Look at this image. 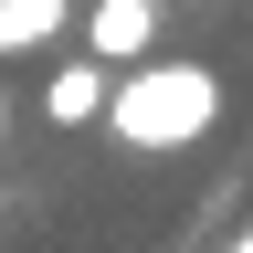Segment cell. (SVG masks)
Here are the masks:
<instances>
[{
    "label": "cell",
    "mask_w": 253,
    "mask_h": 253,
    "mask_svg": "<svg viewBox=\"0 0 253 253\" xmlns=\"http://www.w3.org/2000/svg\"><path fill=\"white\" fill-rule=\"evenodd\" d=\"M74 21V0H0V53H42Z\"/></svg>",
    "instance_id": "obj_4"
},
{
    "label": "cell",
    "mask_w": 253,
    "mask_h": 253,
    "mask_svg": "<svg viewBox=\"0 0 253 253\" xmlns=\"http://www.w3.org/2000/svg\"><path fill=\"white\" fill-rule=\"evenodd\" d=\"M243 253H253V243H243Z\"/></svg>",
    "instance_id": "obj_6"
},
{
    "label": "cell",
    "mask_w": 253,
    "mask_h": 253,
    "mask_svg": "<svg viewBox=\"0 0 253 253\" xmlns=\"http://www.w3.org/2000/svg\"><path fill=\"white\" fill-rule=\"evenodd\" d=\"M106 84H116V74H95V63H63V74L42 84V116H53V126H95V116H106Z\"/></svg>",
    "instance_id": "obj_3"
},
{
    "label": "cell",
    "mask_w": 253,
    "mask_h": 253,
    "mask_svg": "<svg viewBox=\"0 0 253 253\" xmlns=\"http://www.w3.org/2000/svg\"><path fill=\"white\" fill-rule=\"evenodd\" d=\"M221 126V74L211 63H137V74L106 84V137L137 148V158H169L190 137Z\"/></svg>",
    "instance_id": "obj_1"
},
{
    "label": "cell",
    "mask_w": 253,
    "mask_h": 253,
    "mask_svg": "<svg viewBox=\"0 0 253 253\" xmlns=\"http://www.w3.org/2000/svg\"><path fill=\"white\" fill-rule=\"evenodd\" d=\"M0 137H11V106H0Z\"/></svg>",
    "instance_id": "obj_5"
},
{
    "label": "cell",
    "mask_w": 253,
    "mask_h": 253,
    "mask_svg": "<svg viewBox=\"0 0 253 253\" xmlns=\"http://www.w3.org/2000/svg\"><path fill=\"white\" fill-rule=\"evenodd\" d=\"M158 53V0H95L84 11V63L95 74H137Z\"/></svg>",
    "instance_id": "obj_2"
}]
</instances>
